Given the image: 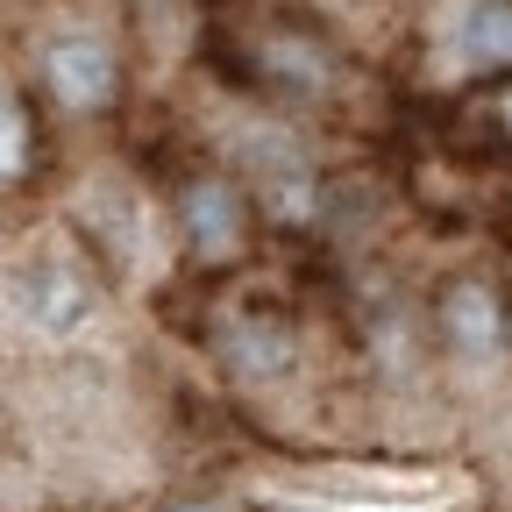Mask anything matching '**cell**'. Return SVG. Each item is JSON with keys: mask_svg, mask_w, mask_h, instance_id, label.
Masks as SVG:
<instances>
[{"mask_svg": "<svg viewBox=\"0 0 512 512\" xmlns=\"http://www.w3.org/2000/svg\"><path fill=\"white\" fill-rule=\"evenodd\" d=\"M285 512H306V505H285Z\"/></svg>", "mask_w": 512, "mask_h": 512, "instance_id": "obj_8", "label": "cell"}, {"mask_svg": "<svg viewBox=\"0 0 512 512\" xmlns=\"http://www.w3.org/2000/svg\"><path fill=\"white\" fill-rule=\"evenodd\" d=\"M15 292H22V313L36 320L43 335H57V342H64V335H79L86 320H93V292H86V278H79V271H64V264H29Z\"/></svg>", "mask_w": 512, "mask_h": 512, "instance_id": "obj_2", "label": "cell"}, {"mask_svg": "<svg viewBox=\"0 0 512 512\" xmlns=\"http://www.w3.org/2000/svg\"><path fill=\"white\" fill-rule=\"evenodd\" d=\"M185 235L200 256H228L242 242V207H235V192L228 185H192L185 192Z\"/></svg>", "mask_w": 512, "mask_h": 512, "instance_id": "obj_3", "label": "cell"}, {"mask_svg": "<svg viewBox=\"0 0 512 512\" xmlns=\"http://www.w3.org/2000/svg\"><path fill=\"white\" fill-rule=\"evenodd\" d=\"M22 157H29V128H22L15 107H0V178H15Z\"/></svg>", "mask_w": 512, "mask_h": 512, "instance_id": "obj_6", "label": "cell"}, {"mask_svg": "<svg viewBox=\"0 0 512 512\" xmlns=\"http://www.w3.org/2000/svg\"><path fill=\"white\" fill-rule=\"evenodd\" d=\"M185 512H214V505H185Z\"/></svg>", "mask_w": 512, "mask_h": 512, "instance_id": "obj_7", "label": "cell"}, {"mask_svg": "<svg viewBox=\"0 0 512 512\" xmlns=\"http://www.w3.org/2000/svg\"><path fill=\"white\" fill-rule=\"evenodd\" d=\"M448 328H456V342H463L470 356H484V349L498 342V306H491V292H484V285H463L456 299H448Z\"/></svg>", "mask_w": 512, "mask_h": 512, "instance_id": "obj_5", "label": "cell"}, {"mask_svg": "<svg viewBox=\"0 0 512 512\" xmlns=\"http://www.w3.org/2000/svg\"><path fill=\"white\" fill-rule=\"evenodd\" d=\"M43 79H50V93H57L64 107L93 114V107H107V93H114V50H107L93 29H72V36H57V43L43 50Z\"/></svg>", "mask_w": 512, "mask_h": 512, "instance_id": "obj_1", "label": "cell"}, {"mask_svg": "<svg viewBox=\"0 0 512 512\" xmlns=\"http://www.w3.org/2000/svg\"><path fill=\"white\" fill-rule=\"evenodd\" d=\"M463 50L477 64H512V0H484V8H470Z\"/></svg>", "mask_w": 512, "mask_h": 512, "instance_id": "obj_4", "label": "cell"}]
</instances>
